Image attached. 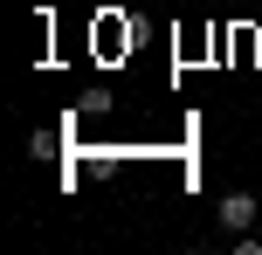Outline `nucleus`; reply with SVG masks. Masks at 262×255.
I'll return each instance as SVG.
<instances>
[{
    "label": "nucleus",
    "mask_w": 262,
    "mask_h": 255,
    "mask_svg": "<svg viewBox=\"0 0 262 255\" xmlns=\"http://www.w3.org/2000/svg\"><path fill=\"white\" fill-rule=\"evenodd\" d=\"M214 214H221V228L228 235H242V228H255V214H262V207H255V193H221V207H214Z\"/></svg>",
    "instance_id": "obj_1"
}]
</instances>
